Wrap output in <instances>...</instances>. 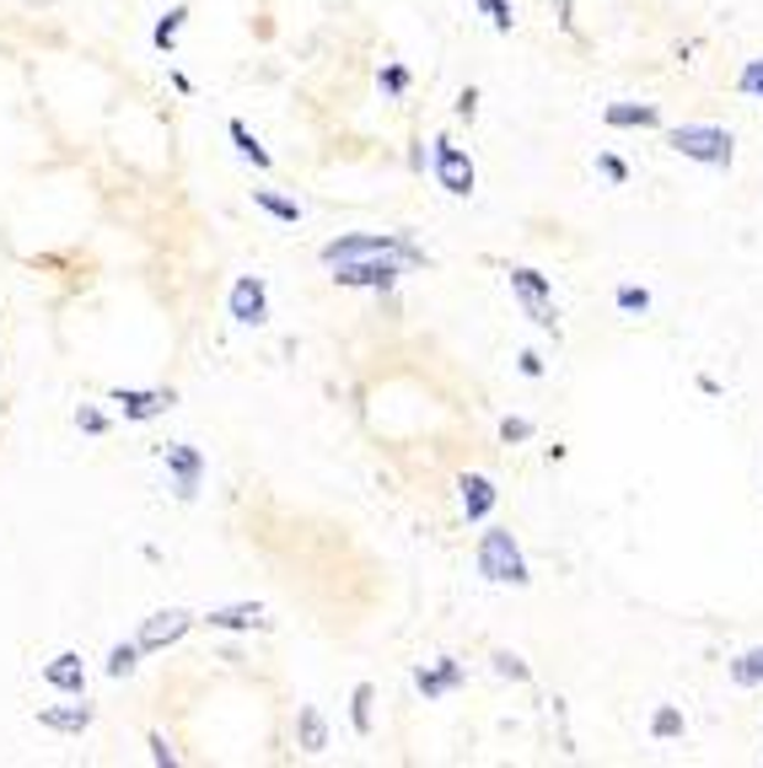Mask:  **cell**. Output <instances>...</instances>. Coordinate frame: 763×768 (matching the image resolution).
Instances as JSON below:
<instances>
[{
    "instance_id": "cell-1",
    "label": "cell",
    "mask_w": 763,
    "mask_h": 768,
    "mask_svg": "<svg viewBox=\"0 0 763 768\" xmlns=\"http://www.w3.org/2000/svg\"><path fill=\"white\" fill-rule=\"evenodd\" d=\"M403 258L409 269H420L425 264V253L409 243V237H399V232H350V237H333V243H322V264L333 269V264H350V258Z\"/></svg>"
},
{
    "instance_id": "cell-2",
    "label": "cell",
    "mask_w": 763,
    "mask_h": 768,
    "mask_svg": "<svg viewBox=\"0 0 763 768\" xmlns=\"http://www.w3.org/2000/svg\"><path fill=\"white\" fill-rule=\"evenodd\" d=\"M474 565H479V575L495 580V586H527V580H532V569H527V559H522V543H517L506 526H484L479 548H474Z\"/></svg>"
},
{
    "instance_id": "cell-3",
    "label": "cell",
    "mask_w": 763,
    "mask_h": 768,
    "mask_svg": "<svg viewBox=\"0 0 763 768\" xmlns=\"http://www.w3.org/2000/svg\"><path fill=\"white\" fill-rule=\"evenodd\" d=\"M667 146L699 167H731V157H736L731 129H721V124H678V129H667Z\"/></svg>"
},
{
    "instance_id": "cell-4",
    "label": "cell",
    "mask_w": 763,
    "mask_h": 768,
    "mask_svg": "<svg viewBox=\"0 0 763 768\" xmlns=\"http://www.w3.org/2000/svg\"><path fill=\"white\" fill-rule=\"evenodd\" d=\"M506 280H511V296L522 301V312L532 318V323L543 328V333H560V307H554V285H549V275H538V269L517 264V269H506Z\"/></svg>"
},
{
    "instance_id": "cell-5",
    "label": "cell",
    "mask_w": 763,
    "mask_h": 768,
    "mask_svg": "<svg viewBox=\"0 0 763 768\" xmlns=\"http://www.w3.org/2000/svg\"><path fill=\"white\" fill-rule=\"evenodd\" d=\"M409 269L403 258H350V264H333V285H345V290H393L399 275Z\"/></svg>"
},
{
    "instance_id": "cell-6",
    "label": "cell",
    "mask_w": 763,
    "mask_h": 768,
    "mask_svg": "<svg viewBox=\"0 0 763 768\" xmlns=\"http://www.w3.org/2000/svg\"><path fill=\"white\" fill-rule=\"evenodd\" d=\"M431 146H436V151H431V162H436V183H442L446 194L468 200V194H474V183H479V172H474V157H468L463 146H452L446 135H436Z\"/></svg>"
},
{
    "instance_id": "cell-7",
    "label": "cell",
    "mask_w": 763,
    "mask_h": 768,
    "mask_svg": "<svg viewBox=\"0 0 763 768\" xmlns=\"http://www.w3.org/2000/svg\"><path fill=\"white\" fill-rule=\"evenodd\" d=\"M157 457L167 462V473H172V494H178V500H194L200 484H204V457L200 451H194L189 441H167V446H157Z\"/></svg>"
},
{
    "instance_id": "cell-8",
    "label": "cell",
    "mask_w": 763,
    "mask_h": 768,
    "mask_svg": "<svg viewBox=\"0 0 763 768\" xmlns=\"http://www.w3.org/2000/svg\"><path fill=\"white\" fill-rule=\"evenodd\" d=\"M226 312H232L242 328L269 323V285L258 280V275H242V280L232 285V296H226Z\"/></svg>"
},
{
    "instance_id": "cell-9",
    "label": "cell",
    "mask_w": 763,
    "mask_h": 768,
    "mask_svg": "<svg viewBox=\"0 0 763 768\" xmlns=\"http://www.w3.org/2000/svg\"><path fill=\"white\" fill-rule=\"evenodd\" d=\"M194 629V612H183V607H161V612H151L146 623H140V650H167V646H178L183 634Z\"/></svg>"
},
{
    "instance_id": "cell-10",
    "label": "cell",
    "mask_w": 763,
    "mask_h": 768,
    "mask_svg": "<svg viewBox=\"0 0 763 768\" xmlns=\"http://www.w3.org/2000/svg\"><path fill=\"white\" fill-rule=\"evenodd\" d=\"M114 404L124 408V419L146 425V419H157V414H167V408L178 404V393H172V387H119Z\"/></svg>"
},
{
    "instance_id": "cell-11",
    "label": "cell",
    "mask_w": 763,
    "mask_h": 768,
    "mask_svg": "<svg viewBox=\"0 0 763 768\" xmlns=\"http://www.w3.org/2000/svg\"><path fill=\"white\" fill-rule=\"evenodd\" d=\"M204 623L210 629H226V634H247V629H269V612L258 602H232V607H210Z\"/></svg>"
},
{
    "instance_id": "cell-12",
    "label": "cell",
    "mask_w": 763,
    "mask_h": 768,
    "mask_svg": "<svg viewBox=\"0 0 763 768\" xmlns=\"http://www.w3.org/2000/svg\"><path fill=\"white\" fill-rule=\"evenodd\" d=\"M43 683L54 687V693H86V661H81L76 650H60L54 661H43Z\"/></svg>"
},
{
    "instance_id": "cell-13",
    "label": "cell",
    "mask_w": 763,
    "mask_h": 768,
    "mask_svg": "<svg viewBox=\"0 0 763 768\" xmlns=\"http://www.w3.org/2000/svg\"><path fill=\"white\" fill-rule=\"evenodd\" d=\"M414 687H420L425 698H446V693H457V687H463V661L442 655L436 666H420V672H414Z\"/></svg>"
},
{
    "instance_id": "cell-14",
    "label": "cell",
    "mask_w": 763,
    "mask_h": 768,
    "mask_svg": "<svg viewBox=\"0 0 763 768\" xmlns=\"http://www.w3.org/2000/svg\"><path fill=\"white\" fill-rule=\"evenodd\" d=\"M92 704H86V693H71V704H54V710H43L39 715V726L49 730H65V736H81V730L92 726Z\"/></svg>"
},
{
    "instance_id": "cell-15",
    "label": "cell",
    "mask_w": 763,
    "mask_h": 768,
    "mask_svg": "<svg viewBox=\"0 0 763 768\" xmlns=\"http://www.w3.org/2000/svg\"><path fill=\"white\" fill-rule=\"evenodd\" d=\"M603 124L607 129H656V124H661V108H656V103H607Z\"/></svg>"
},
{
    "instance_id": "cell-16",
    "label": "cell",
    "mask_w": 763,
    "mask_h": 768,
    "mask_svg": "<svg viewBox=\"0 0 763 768\" xmlns=\"http://www.w3.org/2000/svg\"><path fill=\"white\" fill-rule=\"evenodd\" d=\"M463 516H468V522H484V516H489V511H495V500H500V494H495V479H484V473H463Z\"/></svg>"
},
{
    "instance_id": "cell-17",
    "label": "cell",
    "mask_w": 763,
    "mask_h": 768,
    "mask_svg": "<svg viewBox=\"0 0 763 768\" xmlns=\"http://www.w3.org/2000/svg\"><path fill=\"white\" fill-rule=\"evenodd\" d=\"M296 742H301V753H322V747H328V721H322L318 704H307V710L296 715Z\"/></svg>"
},
{
    "instance_id": "cell-18",
    "label": "cell",
    "mask_w": 763,
    "mask_h": 768,
    "mask_svg": "<svg viewBox=\"0 0 763 768\" xmlns=\"http://www.w3.org/2000/svg\"><path fill=\"white\" fill-rule=\"evenodd\" d=\"M226 135H232V146H237V151H242V157H247L253 167H258V172H269V167H275V157H269V151L258 146V135H253V129H247L242 119L226 124Z\"/></svg>"
},
{
    "instance_id": "cell-19",
    "label": "cell",
    "mask_w": 763,
    "mask_h": 768,
    "mask_svg": "<svg viewBox=\"0 0 763 768\" xmlns=\"http://www.w3.org/2000/svg\"><path fill=\"white\" fill-rule=\"evenodd\" d=\"M731 683H736V687H759L763 683V646L742 650V655L731 661Z\"/></svg>"
},
{
    "instance_id": "cell-20",
    "label": "cell",
    "mask_w": 763,
    "mask_h": 768,
    "mask_svg": "<svg viewBox=\"0 0 763 768\" xmlns=\"http://www.w3.org/2000/svg\"><path fill=\"white\" fill-rule=\"evenodd\" d=\"M371 698H377V687L356 683V693H350V726H356V736H371Z\"/></svg>"
},
{
    "instance_id": "cell-21",
    "label": "cell",
    "mask_w": 763,
    "mask_h": 768,
    "mask_svg": "<svg viewBox=\"0 0 763 768\" xmlns=\"http://www.w3.org/2000/svg\"><path fill=\"white\" fill-rule=\"evenodd\" d=\"M253 204H258V210H269V215H275V221H285V226H296V221H301V204L280 200V194H269V189H253Z\"/></svg>"
},
{
    "instance_id": "cell-22",
    "label": "cell",
    "mask_w": 763,
    "mask_h": 768,
    "mask_svg": "<svg viewBox=\"0 0 763 768\" xmlns=\"http://www.w3.org/2000/svg\"><path fill=\"white\" fill-rule=\"evenodd\" d=\"M135 666H140V640H124V646L108 650V678H114V683H124Z\"/></svg>"
},
{
    "instance_id": "cell-23",
    "label": "cell",
    "mask_w": 763,
    "mask_h": 768,
    "mask_svg": "<svg viewBox=\"0 0 763 768\" xmlns=\"http://www.w3.org/2000/svg\"><path fill=\"white\" fill-rule=\"evenodd\" d=\"M183 17H189V6H172V11H167V17H161V22H157V33H151V43H157L161 54H167V49L178 43V33H183Z\"/></svg>"
},
{
    "instance_id": "cell-24",
    "label": "cell",
    "mask_w": 763,
    "mask_h": 768,
    "mask_svg": "<svg viewBox=\"0 0 763 768\" xmlns=\"http://www.w3.org/2000/svg\"><path fill=\"white\" fill-rule=\"evenodd\" d=\"M650 736H656V742H672V736H683V710L661 704V710L650 715Z\"/></svg>"
},
{
    "instance_id": "cell-25",
    "label": "cell",
    "mask_w": 763,
    "mask_h": 768,
    "mask_svg": "<svg viewBox=\"0 0 763 768\" xmlns=\"http://www.w3.org/2000/svg\"><path fill=\"white\" fill-rule=\"evenodd\" d=\"M479 11L489 17L495 33H511V28H517V6H511V0H479Z\"/></svg>"
},
{
    "instance_id": "cell-26",
    "label": "cell",
    "mask_w": 763,
    "mask_h": 768,
    "mask_svg": "<svg viewBox=\"0 0 763 768\" xmlns=\"http://www.w3.org/2000/svg\"><path fill=\"white\" fill-rule=\"evenodd\" d=\"M489 661H495V672H500V678H511V683H527V678H532V666H527L522 655H511V650H495Z\"/></svg>"
},
{
    "instance_id": "cell-27",
    "label": "cell",
    "mask_w": 763,
    "mask_h": 768,
    "mask_svg": "<svg viewBox=\"0 0 763 768\" xmlns=\"http://www.w3.org/2000/svg\"><path fill=\"white\" fill-rule=\"evenodd\" d=\"M618 312H650V290L645 285H618Z\"/></svg>"
},
{
    "instance_id": "cell-28",
    "label": "cell",
    "mask_w": 763,
    "mask_h": 768,
    "mask_svg": "<svg viewBox=\"0 0 763 768\" xmlns=\"http://www.w3.org/2000/svg\"><path fill=\"white\" fill-rule=\"evenodd\" d=\"M736 92H742V97H759V103H763V60H748V65H742Z\"/></svg>"
},
{
    "instance_id": "cell-29",
    "label": "cell",
    "mask_w": 763,
    "mask_h": 768,
    "mask_svg": "<svg viewBox=\"0 0 763 768\" xmlns=\"http://www.w3.org/2000/svg\"><path fill=\"white\" fill-rule=\"evenodd\" d=\"M76 425L86 430V436H108V414H103V408H92V404L76 408Z\"/></svg>"
},
{
    "instance_id": "cell-30",
    "label": "cell",
    "mask_w": 763,
    "mask_h": 768,
    "mask_svg": "<svg viewBox=\"0 0 763 768\" xmlns=\"http://www.w3.org/2000/svg\"><path fill=\"white\" fill-rule=\"evenodd\" d=\"M500 441H506V446L532 441V419H517V414H506V419H500Z\"/></svg>"
},
{
    "instance_id": "cell-31",
    "label": "cell",
    "mask_w": 763,
    "mask_h": 768,
    "mask_svg": "<svg viewBox=\"0 0 763 768\" xmlns=\"http://www.w3.org/2000/svg\"><path fill=\"white\" fill-rule=\"evenodd\" d=\"M146 747H151V764H157V768H178V753L167 747V736H161V730L146 736Z\"/></svg>"
},
{
    "instance_id": "cell-32",
    "label": "cell",
    "mask_w": 763,
    "mask_h": 768,
    "mask_svg": "<svg viewBox=\"0 0 763 768\" xmlns=\"http://www.w3.org/2000/svg\"><path fill=\"white\" fill-rule=\"evenodd\" d=\"M377 82H382V92H388V97H403V92H409V71H403V65H388Z\"/></svg>"
},
{
    "instance_id": "cell-33",
    "label": "cell",
    "mask_w": 763,
    "mask_h": 768,
    "mask_svg": "<svg viewBox=\"0 0 763 768\" xmlns=\"http://www.w3.org/2000/svg\"><path fill=\"white\" fill-rule=\"evenodd\" d=\"M597 172H603L607 183H629V167L618 162V157H607V151H597Z\"/></svg>"
},
{
    "instance_id": "cell-34",
    "label": "cell",
    "mask_w": 763,
    "mask_h": 768,
    "mask_svg": "<svg viewBox=\"0 0 763 768\" xmlns=\"http://www.w3.org/2000/svg\"><path fill=\"white\" fill-rule=\"evenodd\" d=\"M457 114H463V119H474V114H479V92H474V86H463V97H457Z\"/></svg>"
},
{
    "instance_id": "cell-35",
    "label": "cell",
    "mask_w": 763,
    "mask_h": 768,
    "mask_svg": "<svg viewBox=\"0 0 763 768\" xmlns=\"http://www.w3.org/2000/svg\"><path fill=\"white\" fill-rule=\"evenodd\" d=\"M517 365H522V376H543V355H532V350H522Z\"/></svg>"
},
{
    "instance_id": "cell-36",
    "label": "cell",
    "mask_w": 763,
    "mask_h": 768,
    "mask_svg": "<svg viewBox=\"0 0 763 768\" xmlns=\"http://www.w3.org/2000/svg\"><path fill=\"white\" fill-rule=\"evenodd\" d=\"M554 11H560V28H564V33H575V6H570V0H554Z\"/></svg>"
}]
</instances>
